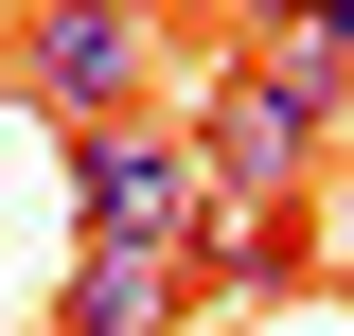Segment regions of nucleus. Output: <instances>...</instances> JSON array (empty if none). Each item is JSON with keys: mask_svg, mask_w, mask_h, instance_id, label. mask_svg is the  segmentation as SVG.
<instances>
[{"mask_svg": "<svg viewBox=\"0 0 354 336\" xmlns=\"http://www.w3.org/2000/svg\"><path fill=\"white\" fill-rule=\"evenodd\" d=\"M18 88L71 106V124H124V106H160V18L142 0H36L18 18Z\"/></svg>", "mask_w": 354, "mask_h": 336, "instance_id": "7ed1b4c3", "label": "nucleus"}, {"mask_svg": "<svg viewBox=\"0 0 354 336\" xmlns=\"http://www.w3.org/2000/svg\"><path fill=\"white\" fill-rule=\"evenodd\" d=\"M266 53H283V71H301L319 106H337V124H354V0H319L301 36H266Z\"/></svg>", "mask_w": 354, "mask_h": 336, "instance_id": "39448f33", "label": "nucleus"}, {"mask_svg": "<svg viewBox=\"0 0 354 336\" xmlns=\"http://www.w3.org/2000/svg\"><path fill=\"white\" fill-rule=\"evenodd\" d=\"M319 106L283 53H248V71H213V106H195V177H213V212H301L319 195Z\"/></svg>", "mask_w": 354, "mask_h": 336, "instance_id": "f03ea898", "label": "nucleus"}, {"mask_svg": "<svg viewBox=\"0 0 354 336\" xmlns=\"http://www.w3.org/2000/svg\"><path fill=\"white\" fill-rule=\"evenodd\" d=\"M71 230H88V248H195V230H213L195 124H160V106H124V124H71Z\"/></svg>", "mask_w": 354, "mask_h": 336, "instance_id": "f257e3e1", "label": "nucleus"}, {"mask_svg": "<svg viewBox=\"0 0 354 336\" xmlns=\"http://www.w3.org/2000/svg\"><path fill=\"white\" fill-rule=\"evenodd\" d=\"M213 18H230V36H248V53H266V36H301L319 0H213Z\"/></svg>", "mask_w": 354, "mask_h": 336, "instance_id": "423d86ee", "label": "nucleus"}, {"mask_svg": "<svg viewBox=\"0 0 354 336\" xmlns=\"http://www.w3.org/2000/svg\"><path fill=\"white\" fill-rule=\"evenodd\" d=\"M142 18H160V0H142Z\"/></svg>", "mask_w": 354, "mask_h": 336, "instance_id": "0eeeda50", "label": "nucleus"}, {"mask_svg": "<svg viewBox=\"0 0 354 336\" xmlns=\"http://www.w3.org/2000/svg\"><path fill=\"white\" fill-rule=\"evenodd\" d=\"M195 248H71V336H195Z\"/></svg>", "mask_w": 354, "mask_h": 336, "instance_id": "20e7f679", "label": "nucleus"}]
</instances>
